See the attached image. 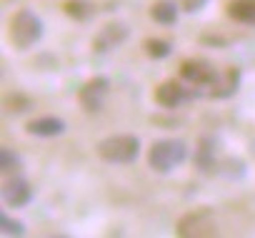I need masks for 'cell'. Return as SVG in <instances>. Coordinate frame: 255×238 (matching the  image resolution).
<instances>
[{"label": "cell", "mask_w": 255, "mask_h": 238, "mask_svg": "<svg viewBox=\"0 0 255 238\" xmlns=\"http://www.w3.org/2000/svg\"><path fill=\"white\" fill-rule=\"evenodd\" d=\"M8 33H10V40L18 50H28L30 45H35L43 38V20L30 8H20L13 15Z\"/></svg>", "instance_id": "1"}, {"label": "cell", "mask_w": 255, "mask_h": 238, "mask_svg": "<svg viewBox=\"0 0 255 238\" xmlns=\"http://www.w3.org/2000/svg\"><path fill=\"white\" fill-rule=\"evenodd\" d=\"M188 158V146L178 138H168V141H158L150 146L148 151V166L155 173H170L175 171L183 161Z\"/></svg>", "instance_id": "2"}, {"label": "cell", "mask_w": 255, "mask_h": 238, "mask_svg": "<svg viewBox=\"0 0 255 238\" xmlns=\"http://www.w3.org/2000/svg\"><path fill=\"white\" fill-rule=\"evenodd\" d=\"M138 153H140V141L138 136H130V133L108 136L98 143V156L105 163H133Z\"/></svg>", "instance_id": "3"}, {"label": "cell", "mask_w": 255, "mask_h": 238, "mask_svg": "<svg viewBox=\"0 0 255 238\" xmlns=\"http://www.w3.org/2000/svg\"><path fill=\"white\" fill-rule=\"evenodd\" d=\"M178 236H183V238H208V236H215V223L210 218V211L200 208V211L185 213L178 221Z\"/></svg>", "instance_id": "4"}, {"label": "cell", "mask_w": 255, "mask_h": 238, "mask_svg": "<svg viewBox=\"0 0 255 238\" xmlns=\"http://www.w3.org/2000/svg\"><path fill=\"white\" fill-rule=\"evenodd\" d=\"M108 93H110V80H108L105 75H95V78H90V80L80 88L78 100H80L83 110L98 113V110H103V105H105V100H108Z\"/></svg>", "instance_id": "5"}, {"label": "cell", "mask_w": 255, "mask_h": 238, "mask_svg": "<svg viewBox=\"0 0 255 238\" xmlns=\"http://www.w3.org/2000/svg\"><path fill=\"white\" fill-rule=\"evenodd\" d=\"M180 78L185 83H190V85L210 88L215 83V78H218V70L210 63H205L200 58H193V60H183L180 63Z\"/></svg>", "instance_id": "6"}, {"label": "cell", "mask_w": 255, "mask_h": 238, "mask_svg": "<svg viewBox=\"0 0 255 238\" xmlns=\"http://www.w3.org/2000/svg\"><path fill=\"white\" fill-rule=\"evenodd\" d=\"M190 98H193L190 88H185V85L178 83V80H165V83H160L158 90H155V103L163 105V108H178L180 103H185V100H190Z\"/></svg>", "instance_id": "7"}, {"label": "cell", "mask_w": 255, "mask_h": 238, "mask_svg": "<svg viewBox=\"0 0 255 238\" xmlns=\"http://www.w3.org/2000/svg\"><path fill=\"white\" fill-rule=\"evenodd\" d=\"M128 28L123 25V23H108L98 35H95V40H93V48H95V53H108V50H115L118 45H123L125 40H128Z\"/></svg>", "instance_id": "8"}, {"label": "cell", "mask_w": 255, "mask_h": 238, "mask_svg": "<svg viewBox=\"0 0 255 238\" xmlns=\"http://www.w3.org/2000/svg\"><path fill=\"white\" fill-rule=\"evenodd\" d=\"M238 88H240V68L228 65L218 73L215 83L210 85V98H230L238 93Z\"/></svg>", "instance_id": "9"}, {"label": "cell", "mask_w": 255, "mask_h": 238, "mask_svg": "<svg viewBox=\"0 0 255 238\" xmlns=\"http://www.w3.org/2000/svg\"><path fill=\"white\" fill-rule=\"evenodd\" d=\"M30 198H33V188H30V183L25 178H10V181H5V186H3V201H5V206L23 208V206L30 203Z\"/></svg>", "instance_id": "10"}, {"label": "cell", "mask_w": 255, "mask_h": 238, "mask_svg": "<svg viewBox=\"0 0 255 238\" xmlns=\"http://www.w3.org/2000/svg\"><path fill=\"white\" fill-rule=\"evenodd\" d=\"M25 131L30 136H38V138H55L60 133H65V123L55 115H43V118H35L25 126Z\"/></svg>", "instance_id": "11"}, {"label": "cell", "mask_w": 255, "mask_h": 238, "mask_svg": "<svg viewBox=\"0 0 255 238\" xmlns=\"http://www.w3.org/2000/svg\"><path fill=\"white\" fill-rule=\"evenodd\" d=\"M228 18L243 25H255V0H233L225 5Z\"/></svg>", "instance_id": "12"}, {"label": "cell", "mask_w": 255, "mask_h": 238, "mask_svg": "<svg viewBox=\"0 0 255 238\" xmlns=\"http://www.w3.org/2000/svg\"><path fill=\"white\" fill-rule=\"evenodd\" d=\"M195 163L203 173H210L218 168V148L210 138H200L198 151H195Z\"/></svg>", "instance_id": "13"}, {"label": "cell", "mask_w": 255, "mask_h": 238, "mask_svg": "<svg viewBox=\"0 0 255 238\" xmlns=\"http://www.w3.org/2000/svg\"><path fill=\"white\" fill-rule=\"evenodd\" d=\"M150 18L160 25H173L178 20V5L170 3V0H158V3L150 8Z\"/></svg>", "instance_id": "14"}, {"label": "cell", "mask_w": 255, "mask_h": 238, "mask_svg": "<svg viewBox=\"0 0 255 238\" xmlns=\"http://www.w3.org/2000/svg\"><path fill=\"white\" fill-rule=\"evenodd\" d=\"M143 50H145V55H150V58H168V55L173 53V45H170L168 40H160V38H148V40L143 43Z\"/></svg>", "instance_id": "15"}, {"label": "cell", "mask_w": 255, "mask_h": 238, "mask_svg": "<svg viewBox=\"0 0 255 238\" xmlns=\"http://www.w3.org/2000/svg\"><path fill=\"white\" fill-rule=\"evenodd\" d=\"M20 156L15 153V151H10V148H3L0 151V168H3V173L8 176V173H18L20 171Z\"/></svg>", "instance_id": "16"}, {"label": "cell", "mask_w": 255, "mask_h": 238, "mask_svg": "<svg viewBox=\"0 0 255 238\" xmlns=\"http://www.w3.org/2000/svg\"><path fill=\"white\" fill-rule=\"evenodd\" d=\"M63 10H65V15H70V18H75V20H88V18L93 15L90 5L80 3V0H68V3L63 5Z\"/></svg>", "instance_id": "17"}, {"label": "cell", "mask_w": 255, "mask_h": 238, "mask_svg": "<svg viewBox=\"0 0 255 238\" xmlns=\"http://www.w3.org/2000/svg\"><path fill=\"white\" fill-rule=\"evenodd\" d=\"M0 226H3V236H23L25 233V226L15 218H10L8 213L0 216Z\"/></svg>", "instance_id": "18"}, {"label": "cell", "mask_w": 255, "mask_h": 238, "mask_svg": "<svg viewBox=\"0 0 255 238\" xmlns=\"http://www.w3.org/2000/svg\"><path fill=\"white\" fill-rule=\"evenodd\" d=\"M5 105H8V110H13V113H23V110H28L33 103H30V98H25V95H10V98H5Z\"/></svg>", "instance_id": "19"}, {"label": "cell", "mask_w": 255, "mask_h": 238, "mask_svg": "<svg viewBox=\"0 0 255 238\" xmlns=\"http://www.w3.org/2000/svg\"><path fill=\"white\" fill-rule=\"evenodd\" d=\"M208 5V0H183V10L185 13H200Z\"/></svg>", "instance_id": "20"}]
</instances>
